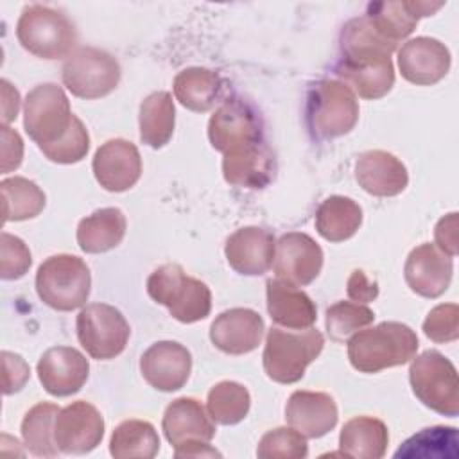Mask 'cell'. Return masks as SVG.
<instances>
[{"label": "cell", "mask_w": 459, "mask_h": 459, "mask_svg": "<svg viewBox=\"0 0 459 459\" xmlns=\"http://www.w3.org/2000/svg\"><path fill=\"white\" fill-rule=\"evenodd\" d=\"M416 350L418 335L414 330L396 321L359 330L348 339L350 364L360 373H378L405 364L416 355Z\"/></svg>", "instance_id": "cell-1"}, {"label": "cell", "mask_w": 459, "mask_h": 459, "mask_svg": "<svg viewBox=\"0 0 459 459\" xmlns=\"http://www.w3.org/2000/svg\"><path fill=\"white\" fill-rule=\"evenodd\" d=\"M147 292L179 323H197L212 310L208 285L188 276L178 264H163L154 269L147 278Z\"/></svg>", "instance_id": "cell-2"}, {"label": "cell", "mask_w": 459, "mask_h": 459, "mask_svg": "<svg viewBox=\"0 0 459 459\" xmlns=\"http://www.w3.org/2000/svg\"><path fill=\"white\" fill-rule=\"evenodd\" d=\"M325 346V337L316 328L303 332H287L278 326L271 328L265 337L264 369L278 384H294L314 362Z\"/></svg>", "instance_id": "cell-3"}, {"label": "cell", "mask_w": 459, "mask_h": 459, "mask_svg": "<svg viewBox=\"0 0 459 459\" xmlns=\"http://www.w3.org/2000/svg\"><path fill=\"white\" fill-rule=\"evenodd\" d=\"M91 276L86 262L75 255L48 256L36 273L39 299L54 310L70 312L82 307L90 296Z\"/></svg>", "instance_id": "cell-4"}, {"label": "cell", "mask_w": 459, "mask_h": 459, "mask_svg": "<svg viewBox=\"0 0 459 459\" xmlns=\"http://www.w3.org/2000/svg\"><path fill=\"white\" fill-rule=\"evenodd\" d=\"M16 38L25 50L41 59L66 57L77 43L74 23L47 5H27L16 23Z\"/></svg>", "instance_id": "cell-5"}, {"label": "cell", "mask_w": 459, "mask_h": 459, "mask_svg": "<svg viewBox=\"0 0 459 459\" xmlns=\"http://www.w3.org/2000/svg\"><path fill=\"white\" fill-rule=\"evenodd\" d=\"M409 382L416 398L443 416L459 412V382L455 366L439 351L427 350L412 357Z\"/></svg>", "instance_id": "cell-6"}, {"label": "cell", "mask_w": 459, "mask_h": 459, "mask_svg": "<svg viewBox=\"0 0 459 459\" xmlns=\"http://www.w3.org/2000/svg\"><path fill=\"white\" fill-rule=\"evenodd\" d=\"M307 120L317 138H337L350 133L359 120L355 93L337 79L316 82L307 100Z\"/></svg>", "instance_id": "cell-7"}, {"label": "cell", "mask_w": 459, "mask_h": 459, "mask_svg": "<svg viewBox=\"0 0 459 459\" xmlns=\"http://www.w3.org/2000/svg\"><path fill=\"white\" fill-rule=\"evenodd\" d=\"M74 118L61 86L45 82L29 91L23 106V127L39 149L59 142L70 131Z\"/></svg>", "instance_id": "cell-8"}, {"label": "cell", "mask_w": 459, "mask_h": 459, "mask_svg": "<svg viewBox=\"0 0 459 459\" xmlns=\"http://www.w3.org/2000/svg\"><path fill=\"white\" fill-rule=\"evenodd\" d=\"M61 77L72 95L79 99H100L117 88L120 65L106 50L81 47L66 57Z\"/></svg>", "instance_id": "cell-9"}, {"label": "cell", "mask_w": 459, "mask_h": 459, "mask_svg": "<svg viewBox=\"0 0 459 459\" xmlns=\"http://www.w3.org/2000/svg\"><path fill=\"white\" fill-rule=\"evenodd\" d=\"M77 339L97 360H109L126 350L131 335L122 312L108 303H90L77 314Z\"/></svg>", "instance_id": "cell-10"}, {"label": "cell", "mask_w": 459, "mask_h": 459, "mask_svg": "<svg viewBox=\"0 0 459 459\" xmlns=\"http://www.w3.org/2000/svg\"><path fill=\"white\" fill-rule=\"evenodd\" d=\"M208 138L213 149L228 152L231 149L262 140V122L255 108L244 99H226L208 122Z\"/></svg>", "instance_id": "cell-11"}, {"label": "cell", "mask_w": 459, "mask_h": 459, "mask_svg": "<svg viewBox=\"0 0 459 459\" xmlns=\"http://www.w3.org/2000/svg\"><path fill=\"white\" fill-rule=\"evenodd\" d=\"M104 436V420L97 407L77 400L63 407L54 423V439L63 454H88Z\"/></svg>", "instance_id": "cell-12"}, {"label": "cell", "mask_w": 459, "mask_h": 459, "mask_svg": "<svg viewBox=\"0 0 459 459\" xmlns=\"http://www.w3.org/2000/svg\"><path fill=\"white\" fill-rule=\"evenodd\" d=\"M323 267V249L307 233L290 231L278 238L274 273L278 280L303 287L312 283Z\"/></svg>", "instance_id": "cell-13"}, {"label": "cell", "mask_w": 459, "mask_h": 459, "mask_svg": "<svg viewBox=\"0 0 459 459\" xmlns=\"http://www.w3.org/2000/svg\"><path fill=\"white\" fill-rule=\"evenodd\" d=\"M140 371L151 387L163 393L178 391L190 377L192 355L176 341H158L143 351Z\"/></svg>", "instance_id": "cell-14"}, {"label": "cell", "mask_w": 459, "mask_h": 459, "mask_svg": "<svg viewBox=\"0 0 459 459\" xmlns=\"http://www.w3.org/2000/svg\"><path fill=\"white\" fill-rule=\"evenodd\" d=\"M91 169L104 190L124 192L140 179L142 158L134 143L124 138H113L95 151Z\"/></svg>", "instance_id": "cell-15"}, {"label": "cell", "mask_w": 459, "mask_h": 459, "mask_svg": "<svg viewBox=\"0 0 459 459\" xmlns=\"http://www.w3.org/2000/svg\"><path fill=\"white\" fill-rule=\"evenodd\" d=\"M450 50L436 38L418 36L398 50V68L402 77L418 86L439 82L450 68Z\"/></svg>", "instance_id": "cell-16"}, {"label": "cell", "mask_w": 459, "mask_h": 459, "mask_svg": "<svg viewBox=\"0 0 459 459\" xmlns=\"http://www.w3.org/2000/svg\"><path fill=\"white\" fill-rule=\"evenodd\" d=\"M454 274V260L436 244L425 242L414 247L403 267V276L412 292L423 298L441 296Z\"/></svg>", "instance_id": "cell-17"}, {"label": "cell", "mask_w": 459, "mask_h": 459, "mask_svg": "<svg viewBox=\"0 0 459 459\" xmlns=\"http://www.w3.org/2000/svg\"><path fill=\"white\" fill-rule=\"evenodd\" d=\"M36 371L48 394L70 396L86 384L90 364L79 350L70 346H54L41 355Z\"/></svg>", "instance_id": "cell-18"}, {"label": "cell", "mask_w": 459, "mask_h": 459, "mask_svg": "<svg viewBox=\"0 0 459 459\" xmlns=\"http://www.w3.org/2000/svg\"><path fill=\"white\" fill-rule=\"evenodd\" d=\"M274 235L258 226H246L231 233L224 246V255L231 269L238 274L258 276L274 264Z\"/></svg>", "instance_id": "cell-19"}, {"label": "cell", "mask_w": 459, "mask_h": 459, "mask_svg": "<svg viewBox=\"0 0 459 459\" xmlns=\"http://www.w3.org/2000/svg\"><path fill=\"white\" fill-rule=\"evenodd\" d=\"M264 319L251 308H230L210 326V339L224 353L244 355L258 348L264 337Z\"/></svg>", "instance_id": "cell-20"}, {"label": "cell", "mask_w": 459, "mask_h": 459, "mask_svg": "<svg viewBox=\"0 0 459 459\" xmlns=\"http://www.w3.org/2000/svg\"><path fill=\"white\" fill-rule=\"evenodd\" d=\"M273 151L260 140L224 152L222 176L233 186L264 188L274 178Z\"/></svg>", "instance_id": "cell-21"}, {"label": "cell", "mask_w": 459, "mask_h": 459, "mask_svg": "<svg viewBox=\"0 0 459 459\" xmlns=\"http://www.w3.org/2000/svg\"><path fill=\"white\" fill-rule=\"evenodd\" d=\"M333 398L319 391H294L285 405V420L305 437H323L337 423Z\"/></svg>", "instance_id": "cell-22"}, {"label": "cell", "mask_w": 459, "mask_h": 459, "mask_svg": "<svg viewBox=\"0 0 459 459\" xmlns=\"http://www.w3.org/2000/svg\"><path fill=\"white\" fill-rule=\"evenodd\" d=\"M355 179L371 195L393 197L405 190L409 174L405 165L387 151H366L357 158Z\"/></svg>", "instance_id": "cell-23"}, {"label": "cell", "mask_w": 459, "mask_h": 459, "mask_svg": "<svg viewBox=\"0 0 459 459\" xmlns=\"http://www.w3.org/2000/svg\"><path fill=\"white\" fill-rule=\"evenodd\" d=\"M335 74L362 99H380L394 84L391 57H341Z\"/></svg>", "instance_id": "cell-24"}, {"label": "cell", "mask_w": 459, "mask_h": 459, "mask_svg": "<svg viewBox=\"0 0 459 459\" xmlns=\"http://www.w3.org/2000/svg\"><path fill=\"white\" fill-rule=\"evenodd\" d=\"M161 429L172 446L185 441H210L215 436V425L210 414L199 400L188 396L167 405Z\"/></svg>", "instance_id": "cell-25"}, {"label": "cell", "mask_w": 459, "mask_h": 459, "mask_svg": "<svg viewBox=\"0 0 459 459\" xmlns=\"http://www.w3.org/2000/svg\"><path fill=\"white\" fill-rule=\"evenodd\" d=\"M267 310L276 325L292 330L310 328L317 319V310L308 294L296 285L278 278H271L265 283Z\"/></svg>", "instance_id": "cell-26"}, {"label": "cell", "mask_w": 459, "mask_h": 459, "mask_svg": "<svg viewBox=\"0 0 459 459\" xmlns=\"http://www.w3.org/2000/svg\"><path fill=\"white\" fill-rule=\"evenodd\" d=\"M441 7L443 2H373L368 5L366 16L387 39L398 45V41L405 39L416 29L421 16H430Z\"/></svg>", "instance_id": "cell-27"}, {"label": "cell", "mask_w": 459, "mask_h": 459, "mask_svg": "<svg viewBox=\"0 0 459 459\" xmlns=\"http://www.w3.org/2000/svg\"><path fill=\"white\" fill-rule=\"evenodd\" d=\"M389 443V432L382 420L373 416H357L344 423L339 436L341 455L359 459L384 457Z\"/></svg>", "instance_id": "cell-28"}, {"label": "cell", "mask_w": 459, "mask_h": 459, "mask_svg": "<svg viewBox=\"0 0 459 459\" xmlns=\"http://www.w3.org/2000/svg\"><path fill=\"white\" fill-rule=\"evenodd\" d=\"M126 228L122 210L100 208L79 222L77 244L84 253H106L122 242Z\"/></svg>", "instance_id": "cell-29"}, {"label": "cell", "mask_w": 459, "mask_h": 459, "mask_svg": "<svg viewBox=\"0 0 459 459\" xmlns=\"http://www.w3.org/2000/svg\"><path fill=\"white\" fill-rule=\"evenodd\" d=\"M174 95L190 111H208L212 109L222 95V79L217 72L192 66L181 70L174 77Z\"/></svg>", "instance_id": "cell-30"}, {"label": "cell", "mask_w": 459, "mask_h": 459, "mask_svg": "<svg viewBox=\"0 0 459 459\" xmlns=\"http://www.w3.org/2000/svg\"><path fill=\"white\" fill-rule=\"evenodd\" d=\"M362 222V208L350 197L330 195L316 210V230L330 242L353 237Z\"/></svg>", "instance_id": "cell-31"}, {"label": "cell", "mask_w": 459, "mask_h": 459, "mask_svg": "<svg viewBox=\"0 0 459 459\" xmlns=\"http://www.w3.org/2000/svg\"><path fill=\"white\" fill-rule=\"evenodd\" d=\"M140 140L152 147L160 149L169 143L174 133L176 109L174 100L169 91H154L147 95L140 104Z\"/></svg>", "instance_id": "cell-32"}, {"label": "cell", "mask_w": 459, "mask_h": 459, "mask_svg": "<svg viewBox=\"0 0 459 459\" xmlns=\"http://www.w3.org/2000/svg\"><path fill=\"white\" fill-rule=\"evenodd\" d=\"M160 450L156 429L143 420H126L111 434L109 454L117 459H151Z\"/></svg>", "instance_id": "cell-33"}, {"label": "cell", "mask_w": 459, "mask_h": 459, "mask_svg": "<svg viewBox=\"0 0 459 459\" xmlns=\"http://www.w3.org/2000/svg\"><path fill=\"white\" fill-rule=\"evenodd\" d=\"M59 411L61 409L56 403L39 402L23 416L22 437L23 445L32 455L54 457L59 454L54 439V423Z\"/></svg>", "instance_id": "cell-34"}, {"label": "cell", "mask_w": 459, "mask_h": 459, "mask_svg": "<svg viewBox=\"0 0 459 459\" xmlns=\"http://www.w3.org/2000/svg\"><path fill=\"white\" fill-rule=\"evenodd\" d=\"M0 190L4 201V222L32 219L45 208L43 190L27 178H5L0 183Z\"/></svg>", "instance_id": "cell-35"}, {"label": "cell", "mask_w": 459, "mask_h": 459, "mask_svg": "<svg viewBox=\"0 0 459 459\" xmlns=\"http://www.w3.org/2000/svg\"><path fill=\"white\" fill-rule=\"evenodd\" d=\"M208 414L215 423L237 425L240 423L251 407L249 391L233 380H222L215 384L206 398Z\"/></svg>", "instance_id": "cell-36"}, {"label": "cell", "mask_w": 459, "mask_h": 459, "mask_svg": "<svg viewBox=\"0 0 459 459\" xmlns=\"http://www.w3.org/2000/svg\"><path fill=\"white\" fill-rule=\"evenodd\" d=\"M457 455V429L436 425L423 429L409 437L394 457H455Z\"/></svg>", "instance_id": "cell-37"}, {"label": "cell", "mask_w": 459, "mask_h": 459, "mask_svg": "<svg viewBox=\"0 0 459 459\" xmlns=\"http://www.w3.org/2000/svg\"><path fill=\"white\" fill-rule=\"evenodd\" d=\"M375 312L355 301H337L326 310V330L333 341H344L360 328L371 325Z\"/></svg>", "instance_id": "cell-38"}, {"label": "cell", "mask_w": 459, "mask_h": 459, "mask_svg": "<svg viewBox=\"0 0 459 459\" xmlns=\"http://www.w3.org/2000/svg\"><path fill=\"white\" fill-rule=\"evenodd\" d=\"M256 455L260 459H303L308 455L307 437L292 427L273 429L262 436Z\"/></svg>", "instance_id": "cell-39"}, {"label": "cell", "mask_w": 459, "mask_h": 459, "mask_svg": "<svg viewBox=\"0 0 459 459\" xmlns=\"http://www.w3.org/2000/svg\"><path fill=\"white\" fill-rule=\"evenodd\" d=\"M90 149V134L88 129L84 127V124L75 117L74 124L70 127V131L56 143L39 149L50 161L54 163H63V165H70V163H77L81 161Z\"/></svg>", "instance_id": "cell-40"}, {"label": "cell", "mask_w": 459, "mask_h": 459, "mask_svg": "<svg viewBox=\"0 0 459 459\" xmlns=\"http://www.w3.org/2000/svg\"><path fill=\"white\" fill-rule=\"evenodd\" d=\"M423 333L434 342L455 341L459 337V307L455 303L434 307L423 321Z\"/></svg>", "instance_id": "cell-41"}, {"label": "cell", "mask_w": 459, "mask_h": 459, "mask_svg": "<svg viewBox=\"0 0 459 459\" xmlns=\"http://www.w3.org/2000/svg\"><path fill=\"white\" fill-rule=\"evenodd\" d=\"M2 264H0V276L4 280H18L22 278L30 264L32 256L27 244L9 233H2Z\"/></svg>", "instance_id": "cell-42"}, {"label": "cell", "mask_w": 459, "mask_h": 459, "mask_svg": "<svg viewBox=\"0 0 459 459\" xmlns=\"http://www.w3.org/2000/svg\"><path fill=\"white\" fill-rule=\"evenodd\" d=\"M4 360V394H13L20 391L30 377L29 364L16 353L2 351Z\"/></svg>", "instance_id": "cell-43"}, {"label": "cell", "mask_w": 459, "mask_h": 459, "mask_svg": "<svg viewBox=\"0 0 459 459\" xmlns=\"http://www.w3.org/2000/svg\"><path fill=\"white\" fill-rule=\"evenodd\" d=\"M23 158V140L9 126H2V172L18 169Z\"/></svg>", "instance_id": "cell-44"}, {"label": "cell", "mask_w": 459, "mask_h": 459, "mask_svg": "<svg viewBox=\"0 0 459 459\" xmlns=\"http://www.w3.org/2000/svg\"><path fill=\"white\" fill-rule=\"evenodd\" d=\"M434 237H436V246L443 253H446L452 258L457 255V213L455 212L439 219L434 230Z\"/></svg>", "instance_id": "cell-45"}, {"label": "cell", "mask_w": 459, "mask_h": 459, "mask_svg": "<svg viewBox=\"0 0 459 459\" xmlns=\"http://www.w3.org/2000/svg\"><path fill=\"white\" fill-rule=\"evenodd\" d=\"M346 292L355 303H369L378 296V283L371 281L362 269H355L348 278Z\"/></svg>", "instance_id": "cell-46"}, {"label": "cell", "mask_w": 459, "mask_h": 459, "mask_svg": "<svg viewBox=\"0 0 459 459\" xmlns=\"http://www.w3.org/2000/svg\"><path fill=\"white\" fill-rule=\"evenodd\" d=\"M20 109V93L16 88L11 86L9 81L2 79V122L7 126L11 120L16 118Z\"/></svg>", "instance_id": "cell-47"}, {"label": "cell", "mask_w": 459, "mask_h": 459, "mask_svg": "<svg viewBox=\"0 0 459 459\" xmlns=\"http://www.w3.org/2000/svg\"><path fill=\"white\" fill-rule=\"evenodd\" d=\"M176 457H215L221 455L215 448L208 445V441H185L178 446H174Z\"/></svg>", "instance_id": "cell-48"}]
</instances>
